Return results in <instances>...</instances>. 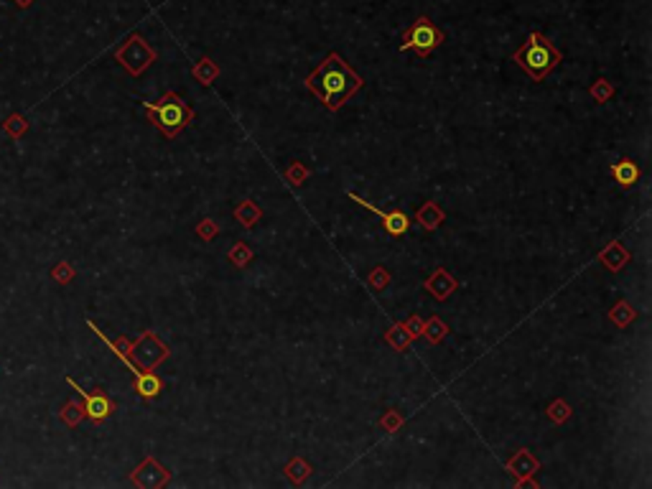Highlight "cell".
I'll return each instance as SVG.
<instances>
[{"label":"cell","instance_id":"4","mask_svg":"<svg viewBox=\"0 0 652 489\" xmlns=\"http://www.w3.org/2000/svg\"><path fill=\"white\" fill-rule=\"evenodd\" d=\"M441 41H444V31L438 29L436 23L430 21V18H418V21L410 26V29L403 33V52H408V49H413L418 56H428L433 49H438L441 46Z\"/></svg>","mask_w":652,"mask_h":489},{"label":"cell","instance_id":"29","mask_svg":"<svg viewBox=\"0 0 652 489\" xmlns=\"http://www.w3.org/2000/svg\"><path fill=\"white\" fill-rule=\"evenodd\" d=\"M304 176H306V169L301 166V163H293V169L286 171V178H288V181H293V184H301V181H304Z\"/></svg>","mask_w":652,"mask_h":489},{"label":"cell","instance_id":"26","mask_svg":"<svg viewBox=\"0 0 652 489\" xmlns=\"http://www.w3.org/2000/svg\"><path fill=\"white\" fill-rule=\"evenodd\" d=\"M548 415H550V421H556V423H564L566 418L570 415V410H568V405H566L564 401H556L553 405L548 408Z\"/></svg>","mask_w":652,"mask_h":489},{"label":"cell","instance_id":"3","mask_svg":"<svg viewBox=\"0 0 652 489\" xmlns=\"http://www.w3.org/2000/svg\"><path fill=\"white\" fill-rule=\"evenodd\" d=\"M512 59H515V64L522 67L525 75H530L535 82H543L550 72H553V69L558 67V64H561L564 56H561V52L550 44L548 38L533 31V33L527 36L525 46H522Z\"/></svg>","mask_w":652,"mask_h":489},{"label":"cell","instance_id":"15","mask_svg":"<svg viewBox=\"0 0 652 489\" xmlns=\"http://www.w3.org/2000/svg\"><path fill=\"white\" fill-rule=\"evenodd\" d=\"M3 130H6L13 141H18V138H23V135L29 133V120L23 118V115H18V112H13V115H8L6 123H3Z\"/></svg>","mask_w":652,"mask_h":489},{"label":"cell","instance_id":"13","mask_svg":"<svg viewBox=\"0 0 652 489\" xmlns=\"http://www.w3.org/2000/svg\"><path fill=\"white\" fill-rule=\"evenodd\" d=\"M161 380L156 378V375H150V372H143V375H138L135 378V390H138V395L141 398H146V401H153L158 393H161Z\"/></svg>","mask_w":652,"mask_h":489},{"label":"cell","instance_id":"17","mask_svg":"<svg viewBox=\"0 0 652 489\" xmlns=\"http://www.w3.org/2000/svg\"><path fill=\"white\" fill-rule=\"evenodd\" d=\"M601 260L607 263L609 265V270H619V267L627 263V252L619 247V244H609V250L607 252H601Z\"/></svg>","mask_w":652,"mask_h":489},{"label":"cell","instance_id":"22","mask_svg":"<svg viewBox=\"0 0 652 489\" xmlns=\"http://www.w3.org/2000/svg\"><path fill=\"white\" fill-rule=\"evenodd\" d=\"M258 217H260V209L255 207L252 201H242V204L238 207V219L244 224V227H250V224L255 222Z\"/></svg>","mask_w":652,"mask_h":489},{"label":"cell","instance_id":"18","mask_svg":"<svg viewBox=\"0 0 652 489\" xmlns=\"http://www.w3.org/2000/svg\"><path fill=\"white\" fill-rule=\"evenodd\" d=\"M75 275H77V270L69 265L67 260H61V263H56V265L52 267V278L59 283V286H67V283H72V281H75Z\"/></svg>","mask_w":652,"mask_h":489},{"label":"cell","instance_id":"24","mask_svg":"<svg viewBox=\"0 0 652 489\" xmlns=\"http://www.w3.org/2000/svg\"><path fill=\"white\" fill-rule=\"evenodd\" d=\"M250 258H252V252L247 250V244H244V242H238V244H235V250L230 252V260L235 263V265H240V267L247 265V260H250Z\"/></svg>","mask_w":652,"mask_h":489},{"label":"cell","instance_id":"19","mask_svg":"<svg viewBox=\"0 0 652 489\" xmlns=\"http://www.w3.org/2000/svg\"><path fill=\"white\" fill-rule=\"evenodd\" d=\"M609 319L614 321L616 326H627L632 319H635V309H630V304H627V301H622V304H616L614 309H612Z\"/></svg>","mask_w":652,"mask_h":489},{"label":"cell","instance_id":"14","mask_svg":"<svg viewBox=\"0 0 652 489\" xmlns=\"http://www.w3.org/2000/svg\"><path fill=\"white\" fill-rule=\"evenodd\" d=\"M59 418L67 423L69 428H75V426H79V423L87 418V415H84V405H82V403H77V401L64 403V408L59 410Z\"/></svg>","mask_w":652,"mask_h":489},{"label":"cell","instance_id":"28","mask_svg":"<svg viewBox=\"0 0 652 489\" xmlns=\"http://www.w3.org/2000/svg\"><path fill=\"white\" fill-rule=\"evenodd\" d=\"M387 281H390V278H387V273L382 270V267H378V270H375V275H370V286H372V288H378V290L385 288Z\"/></svg>","mask_w":652,"mask_h":489},{"label":"cell","instance_id":"8","mask_svg":"<svg viewBox=\"0 0 652 489\" xmlns=\"http://www.w3.org/2000/svg\"><path fill=\"white\" fill-rule=\"evenodd\" d=\"M349 199H355L359 207H364L367 212H372V215H378L380 219H382V227H385V232L390 238H403L408 232V227H410V219H408L405 212H382V209H378L375 204H370V201L359 199L357 194H349Z\"/></svg>","mask_w":652,"mask_h":489},{"label":"cell","instance_id":"10","mask_svg":"<svg viewBox=\"0 0 652 489\" xmlns=\"http://www.w3.org/2000/svg\"><path fill=\"white\" fill-rule=\"evenodd\" d=\"M426 288H428L436 298H441V301H444V298H449L453 290H456V281H453L451 275L446 273L444 267H438L436 273H433L428 281H426Z\"/></svg>","mask_w":652,"mask_h":489},{"label":"cell","instance_id":"27","mask_svg":"<svg viewBox=\"0 0 652 489\" xmlns=\"http://www.w3.org/2000/svg\"><path fill=\"white\" fill-rule=\"evenodd\" d=\"M196 77H199V79L204 82V84H209V82L215 79V77H217V69L212 67V61H209V59L201 61V67L196 69Z\"/></svg>","mask_w":652,"mask_h":489},{"label":"cell","instance_id":"25","mask_svg":"<svg viewBox=\"0 0 652 489\" xmlns=\"http://www.w3.org/2000/svg\"><path fill=\"white\" fill-rule=\"evenodd\" d=\"M612 92H614V87L609 84L607 79H599L596 84L591 87V95H593V100H599V102H607L609 97H612Z\"/></svg>","mask_w":652,"mask_h":489},{"label":"cell","instance_id":"11","mask_svg":"<svg viewBox=\"0 0 652 489\" xmlns=\"http://www.w3.org/2000/svg\"><path fill=\"white\" fill-rule=\"evenodd\" d=\"M612 176H614V181L622 189H630V186H635L637 184V178H639V166L632 158H622V161L616 163L614 169H612Z\"/></svg>","mask_w":652,"mask_h":489},{"label":"cell","instance_id":"23","mask_svg":"<svg viewBox=\"0 0 652 489\" xmlns=\"http://www.w3.org/2000/svg\"><path fill=\"white\" fill-rule=\"evenodd\" d=\"M286 474H288L293 482H301L304 476L311 474V467H309V464H304L301 459H296L293 464H288V467H286Z\"/></svg>","mask_w":652,"mask_h":489},{"label":"cell","instance_id":"20","mask_svg":"<svg viewBox=\"0 0 652 489\" xmlns=\"http://www.w3.org/2000/svg\"><path fill=\"white\" fill-rule=\"evenodd\" d=\"M418 219H421V222L426 224L428 230H433V227H436V224L444 219V212H441L436 204H426V207L418 212Z\"/></svg>","mask_w":652,"mask_h":489},{"label":"cell","instance_id":"6","mask_svg":"<svg viewBox=\"0 0 652 489\" xmlns=\"http://www.w3.org/2000/svg\"><path fill=\"white\" fill-rule=\"evenodd\" d=\"M127 357H133L135 359V367H146V370H153L156 364H161L166 357H169V347L163 344V341H158V336L153 332H146L141 334V339L133 341L130 344V352H127Z\"/></svg>","mask_w":652,"mask_h":489},{"label":"cell","instance_id":"16","mask_svg":"<svg viewBox=\"0 0 652 489\" xmlns=\"http://www.w3.org/2000/svg\"><path fill=\"white\" fill-rule=\"evenodd\" d=\"M385 339L390 341V344H393V347L398 349V352H403V349H405L408 344L413 341V334L408 332V329H405L403 324H398V326H393V329H390V332L385 334Z\"/></svg>","mask_w":652,"mask_h":489},{"label":"cell","instance_id":"1","mask_svg":"<svg viewBox=\"0 0 652 489\" xmlns=\"http://www.w3.org/2000/svg\"><path fill=\"white\" fill-rule=\"evenodd\" d=\"M306 87L311 89L329 110H339L349 97L359 92L362 79L357 77L355 69L344 64L339 54H329L319 64V69L311 77H306Z\"/></svg>","mask_w":652,"mask_h":489},{"label":"cell","instance_id":"21","mask_svg":"<svg viewBox=\"0 0 652 489\" xmlns=\"http://www.w3.org/2000/svg\"><path fill=\"white\" fill-rule=\"evenodd\" d=\"M446 332H449V329H446L444 321L433 316L430 321H426V324H423V332H421V334H426V336H428L430 341H438V339H444Z\"/></svg>","mask_w":652,"mask_h":489},{"label":"cell","instance_id":"31","mask_svg":"<svg viewBox=\"0 0 652 489\" xmlns=\"http://www.w3.org/2000/svg\"><path fill=\"white\" fill-rule=\"evenodd\" d=\"M13 3H15L18 8H29L31 3H33V0H13Z\"/></svg>","mask_w":652,"mask_h":489},{"label":"cell","instance_id":"2","mask_svg":"<svg viewBox=\"0 0 652 489\" xmlns=\"http://www.w3.org/2000/svg\"><path fill=\"white\" fill-rule=\"evenodd\" d=\"M143 110L166 138H176L184 127L192 125L194 120L192 104L186 102L184 97H178L176 92L163 95L158 102H143Z\"/></svg>","mask_w":652,"mask_h":489},{"label":"cell","instance_id":"5","mask_svg":"<svg viewBox=\"0 0 652 489\" xmlns=\"http://www.w3.org/2000/svg\"><path fill=\"white\" fill-rule=\"evenodd\" d=\"M115 59H118L120 64L130 72V75L138 77V75H143L150 64H153L156 52H153V49H150L141 36H130L127 38V44L120 46L118 52H115Z\"/></svg>","mask_w":652,"mask_h":489},{"label":"cell","instance_id":"7","mask_svg":"<svg viewBox=\"0 0 652 489\" xmlns=\"http://www.w3.org/2000/svg\"><path fill=\"white\" fill-rule=\"evenodd\" d=\"M67 382H69L72 387H75V390L82 395V398H84V403H82V405H84V415H87L89 421L102 423V421H107V418H110L112 413H115V403H112L110 398L104 395V390H95V393H87L84 387L77 385L75 378H67Z\"/></svg>","mask_w":652,"mask_h":489},{"label":"cell","instance_id":"30","mask_svg":"<svg viewBox=\"0 0 652 489\" xmlns=\"http://www.w3.org/2000/svg\"><path fill=\"white\" fill-rule=\"evenodd\" d=\"M199 235H201V238H215V235H217L215 222H212V219H204V222L199 224Z\"/></svg>","mask_w":652,"mask_h":489},{"label":"cell","instance_id":"12","mask_svg":"<svg viewBox=\"0 0 652 489\" xmlns=\"http://www.w3.org/2000/svg\"><path fill=\"white\" fill-rule=\"evenodd\" d=\"M507 469H510V474H518V476H530L538 472V461L530 456V451L527 449H520L518 456L507 464Z\"/></svg>","mask_w":652,"mask_h":489},{"label":"cell","instance_id":"9","mask_svg":"<svg viewBox=\"0 0 652 489\" xmlns=\"http://www.w3.org/2000/svg\"><path fill=\"white\" fill-rule=\"evenodd\" d=\"M169 479H171L169 472L156 459H146L133 472V484H138V487H163Z\"/></svg>","mask_w":652,"mask_h":489}]
</instances>
